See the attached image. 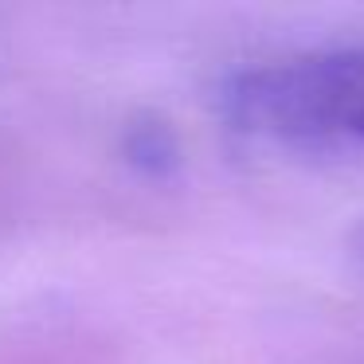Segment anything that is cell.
Masks as SVG:
<instances>
[{"instance_id":"6da1fadb","label":"cell","mask_w":364,"mask_h":364,"mask_svg":"<svg viewBox=\"0 0 364 364\" xmlns=\"http://www.w3.org/2000/svg\"><path fill=\"white\" fill-rule=\"evenodd\" d=\"M220 114L255 141L364 153V48L306 51L228 75Z\"/></svg>"},{"instance_id":"7a4b0ae2","label":"cell","mask_w":364,"mask_h":364,"mask_svg":"<svg viewBox=\"0 0 364 364\" xmlns=\"http://www.w3.org/2000/svg\"><path fill=\"white\" fill-rule=\"evenodd\" d=\"M348 247H353V255H356V262H364V223H360V228H356V231H353V243H348Z\"/></svg>"}]
</instances>
